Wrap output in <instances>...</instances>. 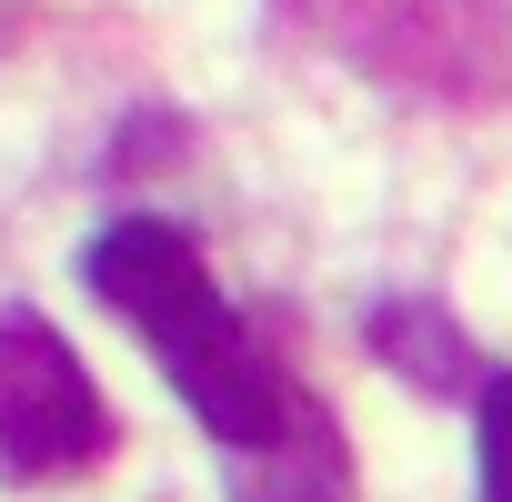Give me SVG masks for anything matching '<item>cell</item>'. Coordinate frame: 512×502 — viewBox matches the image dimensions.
<instances>
[{
  "mask_svg": "<svg viewBox=\"0 0 512 502\" xmlns=\"http://www.w3.org/2000/svg\"><path fill=\"white\" fill-rule=\"evenodd\" d=\"M372 352H382V362H402L422 392H452V382L472 372L462 322H442L432 302H382V312H372Z\"/></svg>",
  "mask_w": 512,
  "mask_h": 502,
  "instance_id": "cell-4",
  "label": "cell"
},
{
  "mask_svg": "<svg viewBox=\"0 0 512 502\" xmlns=\"http://www.w3.org/2000/svg\"><path fill=\"white\" fill-rule=\"evenodd\" d=\"M81 272H91V292L151 342V362L171 372V392L191 402V422H201L221 452H251V442H272V432L292 422L302 382L262 352V332L221 302V282L201 272L191 231L131 211V221H111V231L81 251Z\"/></svg>",
  "mask_w": 512,
  "mask_h": 502,
  "instance_id": "cell-1",
  "label": "cell"
},
{
  "mask_svg": "<svg viewBox=\"0 0 512 502\" xmlns=\"http://www.w3.org/2000/svg\"><path fill=\"white\" fill-rule=\"evenodd\" d=\"M111 452V402L41 312H0V472L61 482Z\"/></svg>",
  "mask_w": 512,
  "mask_h": 502,
  "instance_id": "cell-2",
  "label": "cell"
},
{
  "mask_svg": "<svg viewBox=\"0 0 512 502\" xmlns=\"http://www.w3.org/2000/svg\"><path fill=\"white\" fill-rule=\"evenodd\" d=\"M231 502H352V442H342V422L302 392L272 442L231 452Z\"/></svg>",
  "mask_w": 512,
  "mask_h": 502,
  "instance_id": "cell-3",
  "label": "cell"
},
{
  "mask_svg": "<svg viewBox=\"0 0 512 502\" xmlns=\"http://www.w3.org/2000/svg\"><path fill=\"white\" fill-rule=\"evenodd\" d=\"M482 502H512V372L482 382Z\"/></svg>",
  "mask_w": 512,
  "mask_h": 502,
  "instance_id": "cell-5",
  "label": "cell"
}]
</instances>
